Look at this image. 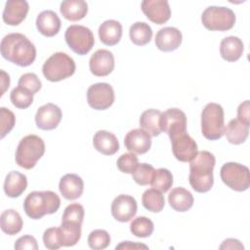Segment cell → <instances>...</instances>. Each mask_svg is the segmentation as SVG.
<instances>
[{"instance_id": "7bdbcfd3", "label": "cell", "mask_w": 250, "mask_h": 250, "mask_svg": "<svg viewBox=\"0 0 250 250\" xmlns=\"http://www.w3.org/2000/svg\"><path fill=\"white\" fill-rule=\"evenodd\" d=\"M43 242L46 248L50 250H56L61 248V236H60V228H49L43 233Z\"/></svg>"}, {"instance_id": "3957f363", "label": "cell", "mask_w": 250, "mask_h": 250, "mask_svg": "<svg viewBox=\"0 0 250 250\" xmlns=\"http://www.w3.org/2000/svg\"><path fill=\"white\" fill-rule=\"evenodd\" d=\"M61 205L59 195L51 190L32 191L23 201L25 214L34 220L41 219L46 214L56 213Z\"/></svg>"}, {"instance_id": "7402d4cb", "label": "cell", "mask_w": 250, "mask_h": 250, "mask_svg": "<svg viewBox=\"0 0 250 250\" xmlns=\"http://www.w3.org/2000/svg\"><path fill=\"white\" fill-rule=\"evenodd\" d=\"M93 145L99 152L104 155H112L119 149V143L115 135L105 130H100L94 135Z\"/></svg>"}, {"instance_id": "ac0fdd59", "label": "cell", "mask_w": 250, "mask_h": 250, "mask_svg": "<svg viewBox=\"0 0 250 250\" xmlns=\"http://www.w3.org/2000/svg\"><path fill=\"white\" fill-rule=\"evenodd\" d=\"M182 32L173 26H166L159 29L155 35V45L163 52H172L178 49L182 43Z\"/></svg>"}, {"instance_id": "44dd1931", "label": "cell", "mask_w": 250, "mask_h": 250, "mask_svg": "<svg viewBox=\"0 0 250 250\" xmlns=\"http://www.w3.org/2000/svg\"><path fill=\"white\" fill-rule=\"evenodd\" d=\"M61 20L59 16L51 10H46L41 12L36 18V27L38 31L46 36L53 37L61 29Z\"/></svg>"}, {"instance_id": "d4e9b609", "label": "cell", "mask_w": 250, "mask_h": 250, "mask_svg": "<svg viewBox=\"0 0 250 250\" xmlns=\"http://www.w3.org/2000/svg\"><path fill=\"white\" fill-rule=\"evenodd\" d=\"M193 196L188 189L178 187L173 188L168 195L170 206L178 212H186L193 205Z\"/></svg>"}, {"instance_id": "f546056e", "label": "cell", "mask_w": 250, "mask_h": 250, "mask_svg": "<svg viewBox=\"0 0 250 250\" xmlns=\"http://www.w3.org/2000/svg\"><path fill=\"white\" fill-rule=\"evenodd\" d=\"M0 227L2 231L9 235L17 234L22 229V219L16 210H5L0 217Z\"/></svg>"}, {"instance_id": "4fadbf2b", "label": "cell", "mask_w": 250, "mask_h": 250, "mask_svg": "<svg viewBox=\"0 0 250 250\" xmlns=\"http://www.w3.org/2000/svg\"><path fill=\"white\" fill-rule=\"evenodd\" d=\"M137 208V201L133 196L120 194L111 203V215L116 221L126 223L136 215Z\"/></svg>"}, {"instance_id": "b9f144b4", "label": "cell", "mask_w": 250, "mask_h": 250, "mask_svg": "<svg viewBox=\"0 0 250 250\" xmlns=\"http://www.w3.org/2000/svg\"><path fill=\"white\" fill-rule=\"evenodd\" d=\"M16 123L15 114L6 107H0V125H1V135L0 138L3 139L11 130L14 128Z\"/></svg>"}, {"instance_id": "cb8c5ba5", "label": "cell", "mask_w": 250, "mask_h": 250, "mask_svg": "<svg viewBox=\"0 0 250 250\" xmlns=\"http://www.w3.org/2000/svg\"><path fill=\"white\" fill-rule=\"evenodd\" d=\"M99 37L104 45H116L122 37L121 23L114 20H107L104 21L99 27Z\"/></svg>"}, {"instance_id": "5b68a950", "label": "cell", "mask_w": 250, "mask_h": 250, "mask_svg": "<svg viewBox=\"0 0 250 250\" xmlns=\"http://www.w3.org/2000/svg\"><path fill=\"white\" fill-rule=\"evenodd\" d=\"M201 132L210 141L219 140L225 133L224 108L216 103H209L201 112Z\"/></svg>"}, {"instance_id": "e0dca14e", "label": "cell", "mask_w": 250, "mask_h": 250, "mask_svg": "<svg viewBox=\"0 0 250 250\" xmlns=\"http://www.w3.org/2000/svg\"><path fill=\"white\" fill-rule=\"evenodd\" d=\"M151 136L143 129H133L124 138L125 147L137 154L147 152L151 146Z\"/></svg>"}, {"instance_id": "bcb514c9", "label": "cell", "mask_w": 250, "mask_h": 250, "mask_svg": "<svg viewBox=\"0 0 250 250\" xmlns=\"http://www.w3.org/2000/svg\"><path fill=\"white\" fill-rule=\"evenodd\" d=\"M243 245L239 240L234 238H228L221 244L220 249H243Z\"/></svg>"}, {"instance_id": "8992f818", "label": "cell", "mask_w": 250, "mask_h": 250, "mask_svg": "<svg viewBox=\"0 0 250 250\" xmlns=\"http://www.w3.org/2000/svg\"><path fill=\"white\" fill-rule=\"evenodd\" d=\"M75 68L76 65L71 57L62 52H57L44 62L42 72L47 80L58 82L73 75Z\"/></svg>"}, {"instance_id": "9a60e30c", "label": "cell", "mask_w": 250, "mask_h": 250, "mask_svg": "<svg viewBox=\"0 0 250 250\" xmlns=\"http://www.w3.org/2000/svg\"><path fill=\"white\" fill-rule=\"evenodd\" d=\"M62 113L55 104L49 103L40 106L35 114V123L41 130H53L61 122Z\"/></svg>"}, {"instance_id": "5bb4252c", "label": "cell", "mask_w": 250, "mask_h": 250, "mask_svg": "<svg viewBox=\"0 0 250 250\" xmlns=\"http://www.w3.org/2000/svg\"><path fill=\"white\" fill-rule=\"evenodd\" d=\"M141 7L146 18L156 24L165 23L171 17L170 6L166 0H145Z\"/></svg>"}, {"instance_id": "4dcf8cb0", "label": "cell", "mask_w": 250, "mask_h": 250, "mask_svg": "<svg viewBox=\"0 0 250 250\" xmlns=\"http://www.w3.org/2000/svg\"><path fill=\"white\" fill-rule=\"evenodd\" d=\"M60 236L62 246H73L81 237V225L74 222H62Z\"/></svg>"}, {"instance_id": "836d02e7", "label": "cell", "mask_w": 250, "mask_h": 250, "mask_svg": "<svg viewBox=\"0 0 250 250\" xmlns=\"http://www.w3.org/2000/svg\"><path fill=\"white\" fill-rule=\"evenodd\" d=\"M173 185V175L172 173L166 168H159L155 170L153 179L150 183V186L161 191L167 192Z\"/></svg>"}, {"instance_id": "277c9868", "label": "cell", "mask_w": 250, "mask_h": 250, "mask_svg": "<svg viewBox=\"0 0 250 250\" xmlns=\"http://www.w3.org/2000/svg\"><path fill=\"white\" fill-rule=\"evenodd\" d=\"M45 152L44 141L36 135H27L23 137L16 150V162L24 169H31Z\"/></svg>"}, {"instance_id": "6da1fadb", "label": "cell", "mask_w": 250, "mask_h": 250, "mask_svg": "<svg viewBox=\"0 0 250 250\" xmlns=\"http://www.w3.org/2000/svg\"><path fill=\"white\" fill-rule=\"evenodd\" d=\"M0 49L5 60L19 66H28L36 58L34 44L21 33H9L4 36Z\"/></svg>"}, {"instance_id": "484cf974", "label": "cell", "mask_w": 250, "mask_h": 250, "mask_svg": "<svg viewBox=\"0 0 250 250\" xmlns=\"http://www.w3.org/2000/svg\"><path fill=\"white\" fill-rule=\"evenodd\" d=\"M27 187L26 176L19 171H11L4 182V191L9 197L15 198L21 195Z\"/></svg>"}, {"instance_id": "c3c4849f", "label": "cell", "mask_w": 250, "mask_h": 250, "mask_svg": "<svg viewBox=\"0 0 250 250\" xmlns=\"http://www.w3.org/2000/svg\"><path fill=\"white\" fill-rule=\"evenodd\" d=\"M1 86H2L1 95H3L6 89L9 88L10 86V77L4 70H1Z\"/></svg>"}, {"instance_id": "603a6c76", "label": "cell", "mask_w": 250, "mask_h": 250, "mask_svg": "<svg viewBox=\"0 0 250 250\" xmlns=\"http://www.w3.org/2000/svg\"><path fill=\"white\" fill-rule=\"evenodd\" d=\"M244 50L243 42L236 36L225 37L220 44V54L227 62H235L240 59Z\"/></svg>"}, {"instance_id": "60d3db41", "label": "cell", "mask_w": 250, "mask_h": 250, "mask_svg": "<svg viewBox=\"0 0 250 250\" xmlns=\"http://www.w3.org/2000/svg\"><path fill=\"white\" fill-rule=\"evenodd\" d=\"M19 87H22L26 90H28L30 93L33 95L37 93L41 89V81L38 78V76L35 73L32 72H27L22 74L18 82Z\"/></svg>"}, {"instance_id": "d6986e66", "label": "cell", "mask_w": 250, "mask_h": 250, "mask_svg": "<svg viewBox=\"0 0 250 250\" xmlns=\"http://www.w3.org/2000/svg\"><path fill=\"white\" fill-rule=\"evenodd\" d=\"M28 10V3L24 0H8L2 15L3 21L9 25H18L26 18Z\"/></svg>"}, {"instance_id": "74e56055", "label": "cell", "mask_w": 250, "mask_h": 250, "mask_svg": "<svg viewBox=\"0 0 250 250\" xmlns=\"http://www.w3.org/2000/svg\"><path fill=\"white\" fill-rule=\"evenodd\" d=\"M88 244L91 249H105L110 244L109 233L104 229H94L88 236Z\"/></svg>"}, {"instance_id": "f35d334b", "label": "cell", "mask_w": 250, "mask_h": 250, "mask_svg": "<svg viewBox=\"0 0 250 250\" xmlns=\"http://www.w3.org/2000/svg\"><path fill=\"white\" fill-rule=\"evenodd\" d=\"M84 208L79 203H71L64 209L62 222H74L82 225L84 219Z\"/></svg>"}, {"instance_id": "e575fe53", "label": "cell", "mask_w": 250, "mask_h": 250, "mask_svg": "<svg viewBox=\"0 0 250 250\" xmlns=\"http://www.w3.org/2000/svg\"><path fill=\"white\" fill-rule=\"evenodd\" d=\"M154 226L152 221L145 216L135 218L130 225L131 232L137 237H147L151 235Z\"/></svg>"}, {"instance_id": "f6af8a7d", "label": "cell", "mask_w": 250, "mask_h": 250, "mask_svg": "<svg viewBox=\"0 0 250 250\" xmlns=\"http://www.w3.org/2000/svg\"><path fill=\"white\" fill-rule=\"evenodd\" d=\"M237 119L241 120L246 124H250V115H249V101L241 103L237 108Z\"/></svg>"}, {"instance_id": "ffe728a7", "label": "cell", "mask_w": 250, "mask_h": 250, "mask_svg": "<svg viewBox=\"0 0 250 250\" xmlns=\"http://www.w3.org/2000/svg\"><path fill=\"white\" fill-rule=\"evenodd\" d=\"M59 189L65 199L74 200L82 195L84 183L76 174H65L60 180Z\"/></svg>"}, {"instance_id": "ab89813d", "label": "cell", "mask_w": 250, "mask_h": 250, "mask_svg": "<svg viewBox=\"0 0 250 250\" xmlns=\"http://www.w3.org/2000/svg\"><path fill=\"white\" fill-rule=\"evenodd\" d=\"M117 168L126 174H133L139 164V159L135 153H124L117 159Z\"/></svg>"}, {"instance_id": "8d00e7d4", "label": "cell", "mask_w": 250, "mask_h": 250, "mask_svg": "<svg viewBox=\"0 0 250 250\" xmlns=\"http://www.w3.org/2000/svg\"><path fill=\"white\" fill-rule=\"evenodd\" d=\"M155 173V169L152 165L147 163L138 164L137 168L133 172V180L140 186L150 185L153 176Z\"/></svg>"}, {"instance_id": "52a82bcc", "label": "cell", "mask_w": 250, "mask_h": 250, "mask_svg": "<svg viewBox=\"0 0 250 250\" xmlns=\"http://www.w3.org/2000/svg\"><path fill=\"white\" fill-rule=\"evenodd\" d=\"M234 12L227 7L210 6L201 15L203 25L209 30L226 31L231 29L235 23Z\"/></svg>"}, {"instance_id": "30bf717a", "label": "cell", "mask_w": 250, "mask_h": 250, "mask_svg": "<svg viewBox=\"0 0 250 250\" xmlns=\"http://www.w3.org/2000/svg\"><path fill=\"white\" fill-rule=\"evenodd\" d=\"M114 91L108 83H96L87 90L88 104L97 110H104L114 102Z\"/></svg>"}, {"instance_id": "d590c367", "label": "cell", "mask_w": 250, "mask_h": 250, "mask_svg": "<svg viewBox=\"0 0 250 250\" xmlns=\"http://www.w3.org/2000/svg\"><path fill=\"white\" fill-rule=\"evenodd\" d=\"M12 104L18 108H27L33 102V94L22 87L14 88L10 94Z\"/></svg>"}, {"instance_id": "d6a6232c", "label": "cell", "mask_w": 250, "mask_h": 250, "mask_svg": "<svg viewBox=\"0 0 250 250\" xmlns=\"http://www.w3.org/2000/svg\"><path fill=\"white\" fill-rule=\"evenodd\" d=\"M142 203L146 210L153 213H158L162 211V209L164 208L165 199L161 191L152 188L146 189L143 193Z\"/></svg>"}, {"instance_id": "ba28073f", "label": "cell", "mask_w": 250, "mask_h": 250, "mask_svg": "<svg viewBox=\"0 0 250 250\" xmlns=\"http://www.w3.org/2000/svg\"><path fill=\"white\" fill-rule=\"evenodd\" d=\"M220 176L224 184L235 191H244L250 187V172L245 165L228 162L222 166Z\"/></svg>"}, {"instance_id": "7c38bea8", "label": "cell", "mask_w": 250, "mask_h": 250, "mask_svg": "<svg viewBox=\"0 0 250 250\" xmlns=\"http://www.w3.org/2000/svg\"><path fill=\"white\" fill-rule=\"evenodd\" d=\"M170 140L173 154L181 162H189L198 152L195 141L188 134V132L174 136L170 138Z\"/></svg>"}, {"instance_id": "ee69618b", "label": "cell", "mask_w": 250, "mask_h": 250, "mask_svg": "<svg viewBox=\"0 0 250 250\" xmlns=\"http://www.w3.org/2000/svg\"><path fill=\"white\" fill-rule=\"evenodd\" d=\"M15 249L17 250H24V249H29V250H37L38 249V244L37 240L35 237L31 235H23L18 238V240L15 243Z\"/></svg>"}, {"instance_id": "9c48e42d", "label": "cell", "mask_w": 250, "mask_h": 250, "mask_svg": "<svg viewBox=\"0 0 250 250\" xmlns=\"http://www.w3.org/2000/svg\"><path fill=\"white\" fill-rule=\"evenodd\" d=\"M64 39L68 47L78 55L88 54L95 44L92 30L80 24L68 26L64 33Z\"/></svg>"}, {"instance_id": "7a4b0ae2", "label": "cell", "mask_w": 250, "mask_h": 250, "mask_svg": "<svg viewBox=\"0 0 250 250\" xmlns=\"http://www.w3.org/2000/svg\"><path fill=\"white\" fill-rule=\"evenodd\" d=\"M215 156L207 151H198L189 161L188 181L191 188L197 192H207L214 184L213 169L215 167Z\"/></svg>"}, {"instance_id": "8fae6325", "label": "cell", "mask_w": 250, "mask_h": 250, "mask_svg": "<svg viewBox=\"0 0 250 250\" xmlns=\"http://www.w3.org/2000/svg\"><path fill=\"white\" fill-rule=\"evenodd\" d=\"M160 128L168 134L169 138L187 132V116L177 107L169 108L161 112Z\"/></svg>"}, {"instance_id": "7dc6e473", "label": "cell", "mask_w": 250, "mask_h": 250, "mask_svg": "<svg viewBox=\"0 0 250 250\" xmlns=\"http://www.w3.org/2000/svg\"><path fill=\"white\" fill-rule=\"evenodd\" d=\"M116 250L117 249H147L148 247L145 244L138 243V242H131V241H123L120 244L116 245Z\"/></svg>"}, {"instance_id": "f1b7e54d", "label": "cell", "mask_w": 250, "mask_h": 250, "mask_svg": "<svg viewBox=\"0 0 250 250\" xmlns=\"http://www.w3.org/2000/svg\"><path fill=\"white\" fill-rule=\"evenodd\" d=\"M161 111L155 108L145 110L140 117V126L152 137L158 136L162 131L160 128Z\"/></svg>"}, {"instance_id": "1f68e13d", "label": "cell", "mask_w": 250, "mask_h": 250, "mask_svg": "<svg viewBox=\"0 0 250 250\" xmlns=\"http://www.w3.org/2000/svg\"><path fill=\"white\" fill-rule=\"evenodd\" d=\"M129 35L131 41L138 46L146 45L152 37V29L145 21H137L130 26Z\"/></svg>"}, {"instance_id": "4316f807", "label": "cell", "mask_w": 250, "mask_h": 250, "mask_svg": "<svg viewBox=\"0 0 250 250\" xmlns=\"http://www.w3.org/2000/svg\"><path fill=\"white\" fill-rule=\"evenodd\" d=\"M60 11L64 19L77 21L88 13V4L84 0H65L61 3Z\"/></svg>"}, {"instance_id": "83f0119b", "label": "cell", "mask_w": 250, "mask_h": 250, "mask_svg": "<svg viewBox=\"0 0 250 250\" xmlns=\"http://www.w3.org/2000/svg\"><path fill=\"white\" fill-rule=\"evenodd\" d=\"M224 134L229 143L232 145H240L248 138L249 124H246L237 118L231 119L225 128Z\"/></svg>"}, {"instance_id": "2e32d148", "label": "cell", "mask_w": 250, "mask_h": 250, "mask_svg": "<svg viewBox=\"0 0 250 250\" xmlns=\"http://www.w3.org/2000/svg\"><path fill=\"white\" fill-rule=\"evenodd\" d=\"M89 67L95 76H106L114 69V57L105 49L97 50L90 58Z\"/></svg>"}]
</instances>
